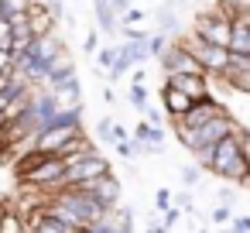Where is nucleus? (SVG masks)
Instances as JSON below:
<instances>
[{
	"instance_id": "36",
	"label": "nucleus",
	"mask_w": 250,
	"mask_h": 233,
	"mask_svg": "<svg viewBox=\"0 0 250 233\" xmlns=\"http://www.w3.org/2000/svg\"><path fill=\"white\" fill-rule=\"evenodd\" d=\"M212 158H216V148H202V151H195V165H202L206 171L212 168Z\"/></svg>"
},
{
	"instance_id": "38",
	"label": "nucleus",
	"mask_w": 250,
	"mask_h": 233,
	"mask_svg": "<svg viewBox=\"0 0 250 233\" xmlns=\"http://www.w3.org/2000/svg\"><path fill=\"white\" fill-rule=\"evenodd\" d=\"M130 86H147V69L144 65H134L130 69Z\"/></svg>"
},
{
	"instance_id": "14",
	"label": "nucleus",
	"mask_w": 250,
	"mask_h": 233,
	"mask_svg": "<svg viewBox=\"0 0 250 233\" xmlns=\"http://www.w3.org/2000/svg\"><path fill=\"white\" fill-rule=\"evenodd\" d=\"M76 76H79V69H76V55H72L69 48H62V52L55 55V62L48 65V86L69 83V79H76Z\"/></svg>"
},
{
	"instance_id": "24",
	"label": "nucleus",
	"mask_w": 250,
	"mask_h": 233,
	"mask_svg": "<svg viewBox=\"0 0 250 233\" xmlns=\"http://www.w3.org/2000/svg\"><path fill=\"white\" fill-rule=\"evenodd\" d=\"M168 35H158V31H151V38H147V52H151V59H161V52L168 48Z\"/></svg>"
},
{
	"instance_id": "30",
	"label": "nucleus",
	"mask_w": 250,
	"mask_h": 233,
	"mask_svg": "<svg viewBox=\"0 0 250 233\" xmlns=\"http://www.w3.org/2000/svg\"><path fill=\"white\" fill-rule=\"evenodd\" d=\"M175 206H178L182 212H195V199H192V189H182V192L175 195Z\"/></svg>"
},
{
	"instance_id": "25",
	"label": "nucleus",
	"mask_w": 250,
	"mask_h": 233,
	"mask_svg": "<svg viewBox=\"0 0 250 233\" xmlns=\"http://www.w3.org/2000/svg\"><path fill=\"white\" fill-rule=\"evenodd\" d=\"M144 21V11L141 7H127L124 14H120V28H137Z\"/></svg>"
},
{
	"instance_id": "34",
	"label": "nucleus",
	"mask_w": 250,
	"mask_h": 233,
	"mask_svg": "<svg viewBox=\"0 0 250 233\" xmlns=\"http://www.w3.org/2000/svg\"><path fill=\"white\" fill-rule=\"evenodd\" d=\"M83 52H86V55H96V52H100V31H86V38H83Z\"/></svg>"
},
{
	"instance_id": "39",
	"label": "nucleus",
	"mask_w": 250,
	"mask_h": 233,
	"mask_svg": "<svg viewBox=\"0 0 250 233\" xmlns=\"http://www.w3.org/2000/svg\"><path fill=\"white\" fill-rule=\"evenodd\" d=\"M93 233H124V230L113 223V216H106L103 223H96V226H93Z\"/></svg>"
},
{
	"instance_id": "12",
	"label": "nucleus",
	"mask_w": 250,
	"mask_h": 233,
	"mask_svg": "<svg viewBox=\"0 0 250 233\" xmlns=\"http://www.w3.org/2000/svg\"><path fill=\"white\" fill-rule=\"evenodd\" d=\"M229 52H233V55H250V7H243V11L233 14Z\"/></svg>"
},
{
	"instance_id": "7",
	"label": "nucleus",
	"mask_w": 250,
	"mask_h": 233,
	"mask_svg": "<svg viewBox=\"0 0 250 233\" xmlns=\"http://www.w3.org/2000/svg\"><path fill=\"white\" fill-rule=\"evenodd\" d=\"M79 134H83V124H52V127H45V130L38 134L35 151L62 154V151H65V144H69L72 137H79Z\"/></svg>"
},
{
	"instance_id": "19",
	"label": "nucleus",
	"mask_w": 250,
	"mask_h": 233,
	"mask_svg": "<svg viewBox=\"0 0 250 233\" xmlns=\"http://www.w3.org/2000/svg\"><path fill=\"white\" fill-rule=\"evenodd\" d=\"M120 52H124V59H127L130 65H144V62L151 59L147 38H144V42H120Z\"/></svg>"
},
{
	"instance_id": "51",
	"label": "nucleus",
	"mask_w": 250,
	"mask_h": 233,
	"mask_svg": "<svg viewBox=\"0 0 250 233\" xmlns=\"http://www.w3.org/2000/svg\"><path fill=\"white\" fill-rule=\"evenodd\" d=\"M199 233H206V230H199Z\"/></svg>"
},
{
	"instance_id": "48",
	"label": "nucleus",
	"mask_w": 250,
	"mask_h": 233,
	"mask_svg": "<svg viewBox=\"0 0 250 233\" xmlns=\"http://www.w3.org/2000/svg\"><path fill=\"white\" fill-rule=\"evenodd\" d=\"M216 233H236L233 226H216Z\"/></svg>"
},
{
	"instance_id": "37",
	"label": "nucleus",
	"mask_w": 250,
	"mask_h": 233,
	"mask_svg": "<svg viewBox=\"0 0 250 233\" xmlns=\"http://www.w3.org/2000/svg\"><path fill=\"white\" fill-rule=\"evenodd\" d=\"M236 199H240V195H236L233 189H223V185L216 189V202H219V206H233Z\"/></svg>"
},
{
	"instance_id": "26",
	"label": "nucleus",
	"mask_w": 250,
	"mask_h": 233,
	"mask_svg": "<svg viewBox=\"0 0 250 233\" xmlns=\"http://www.w3.org/2000/svg\"><path fill=\"white\" fill-rule=\"evenodd\" d=\"M113 124H117L113 117H103V120L96 124V137H100L103 144H113Z\"/></svg>"
},
{
	"instance_id": "20",
	"label": "nucleus",
	"mask_w": 250,
	"mask_h": 233,
	"mask_svg": "<svg viewBox=\"0 0 250 233\" xmlns=\"http://www.w3.org/2000/svg\"><path fill=\"white\" fill-rule=\"evenodd\" d=\"M0 233H28L24 216L14 206H4V216H0Z\"/></svg>"
},
{
	"instance_id": "45",
	"label": "nucleus",
	"mask_w": 250,
	"mask_h": 233,
	"mask_svg": "<svg viewBox=\"0 0 250 233\" xmlns=\"http://www.w3.org/2000/svg\"><path fill=\"white\" fill-rule=\"evenodd\" d=\"M147 233H168V226H165L161 219H151V223H147Z\"/></svg>"
},
{
	"instance_id": "13",
	"label": "nucleus",
	"mask_w": 250,
	"mask_h": 233,
	"mask_svg": "<svg viewBox=\"0 0 250 233\" xmlns=\"http://www.w3.org/2000/svg\"><path fill=\"white\" fill-rule=\"evenodd\" d=\"M28 24H31V35H35V38L59 31V18L48 11V4H45V0H38V4L28 11Z\"/></svg>"
},
{
	"instance_id": "2",
	"label": "nucleus",
	"mask_w": 250,
	"mask_h": 233,
	"mask_svg": "<svg viewBox=\"0 0 250 233\" xmlns=\"http://www.w3.org/2000/svg\"><path fill=\"white\" fill-rule=\"evenodd\" d=\"M236 127H243V124H240L229 110H226V113H219V117H212L209 124H202V127H195V130H192V127H185L182 120H175V124H171L175 137H178V141H182V148H188L192 154H195V151H202V148H216V144H219L223 137H229Z\"/></svg>"
},
{
	"instance_id": "4",
	"label": "nucleus",
	"mask_w": 250,
	"mask_h": 233,
	"mask_svg": "<svg viewBox=\"0 0 250 233\" xmlns=\"http://www.w3.org/2000/svg\"><path fill=\"white\" fill-rule=\"evenodd\" d=\"M178 38H182V45L199 59V65H202L206 76H223V69H226V62H229V48L209 45V42H202V38L192 35V31H185V35H178Z\"/></svg>"
},
{
	"instance_id": "31",
	"label": "nucleus",
	"mask_w": 250,
	"mask_h": 233,
	"mask_svg": "<svg viewBox=\"0 0 250 233\" xmlns=\"http://www.w3.org/2000/svg\"><path fill=\"white\" fill-rule=\"evenodd\" d=\"M38 0H4V14H18V11H31Z\"/></svg>"
},
{
	"instance_id": "5",
	"label": "nucleus",
	"mask_w": 250,
	"mask_h": 233,
	"mask_svg": "<svg viewBox=\"0 0 250 233\" xmlns=\"http://www.w3.org/2000/svg\"><path fill=\"white\" fill-rule=\"evenodd\" d=\"M106 171H110V161H106L100 151H93V154L76 158V161L65 165L62 189H79V185H86V182H93V178H100V175H106Z\"/></svg>"
},
{
	"instance_id": "16",
	"label": "nucleus",
	"mask_w": 250,
	"mask_h": 233,
	"mask_svg": "<svg viewBox=\"0 0 250 233\" xmlns=\"http://www.w3.org/2000/svg\"><path fill=\"white\" fill-rule=\"evenodd\" d=\"M52 89V96H55V103L62 106V110H72V106H83V86H79V76L76 79H69V83H59V86H48Z\"/></svg>"
},
{
	"instance_id": "15",
	"label": "nucleus",
	"mask_w": 250,
	"mask_h": 233,
	"mask_svg": "<svg viewBox=\"0 0 250 233\" xmlns=\"http://www.w3.org/2000/svg\"><path fill=\"white\" fill-rule=\"evenodd\" d=\"M62 48H69V45H65V38H62L59 31H52V35H42V38H35L28 52H31V55H38L45 65H52V62H55V55H59Z\"/></svg>"
},
{
	"instance_id": "1",
	"label": "nucleus",
	"mask_w": 250,
	"mask_h": 233,
	"mask_svg": "<svg viewBox=\"0 0 250 233\" xmlns=\"http://www.w3.org/2000/svg\"><path fill=\"white\" fill-rule=\"evenodd\" d=\"M243 127H236L229 137H223L216 144V158H212V175L223 178V182H233V185H250V168H247V158H243Z\"/></svg>"
},
{
	"instance_id": "33",
	"label": "nucleus",
	"mask_w": 250,
	"mask_h": 233,
	"mask_svg": "<svg viewBox=\"0 0 250 233\" xmlns=\"http://www.w3.org/2000/svg\"><path fill=\"white\" fill-rule=\"evenodd\" d=\"M151 134H154V127H151V124L141 117V120H137V127H134V141H144V144H151Z\"/></svg>"
},
{
	"instance_id": "35",
	"label": "nucleus",
	"mask_w": 250,
	"mask_h": 233,
	"mask_svg": "<svg viewBox=\"0 0 250 233\" xmlns=\"http://www.w3.org/2000/svg\"><path fill=\"white\" fill-rule=\"evenodd\" d=\"M14 72V52L11 48H0V76Z\"/></svg>"
},
{
	"instance_id": "17",
	"label": "nucleus",
	"mask_w": 250,
	"mask_h": 233,
	"mask_svg": "<svg viewBox=\"0 0 250 233\" xmlns=\"http://www.w3.org/2000/svg\"><path fill=\"white\" fill-rule=\"evenodd\" d=\"M93 14H96V24H100L103 35L113 38V35L120 31V18H117V11H113L110 0H93Z\"/></svg>"
},
{
	"instance_id": "22",
	"label": "nucleus",
	"mask_w": 250,
	"mask_h": 233,
	"mask_svg": "<svg viewBox=\"0 0 250 233\" xmlns=\"http://www.w3.org/2000/svg\"><path fill=\"white\" fill-rule=\"evenodd\" d=\"M202 178H206V168H202V165H195V161H192V165H182V185H185V189H195Z\"/></svg>"
},
{
	"instance_id": "40",
	"label": "nucleus",
	"mask_w": 250,
	"mask_h": 233,
	"mask_svg": "<svg viewBox=\"0 0 250 233\" xmlns=\"http://www.w3.org/2000/svg\"><path fill=\"white\" fill-rule=\"evenodd\" d=\"M178 216H182V209H178V206H171V209H165V212H161V223L171 230V226L178 223Z\"/></svg>"
},
{
	"instance_id": "9",
	"label": "nucleus",
	"mask_w": 250,
	"mask_h": 233,
	"mask_svg": "<svg viewBox=\"0 0 250 233\" xmlns=\"http://www.w3.org/2000/svg\"><path fill=\"white\" fill-rule=\"evenodd\" d=\"M165 83L175 86V89H182V93L192 96V100H206V96H212V89H209V76H206V72H178V76H165Z\"/></svg>"
},
{
	"instance_id": "18",
	"label": "nucleus",
	"mask_w": 250,
	"mask_h": 233,
	"mask_svg": "<svg viewBox=\"0 0 250 233\" xmlns=\"http://www.w3.org/2000/svg\"><path fill=\"white\" fill-rule=\"evenodd\" d=\"M154 31L158 35H168V38H175V35H182V21H178V14H175V7H158L154 11Z\"/></svg>"
},
{
	"instance_id": "47",
	"label": "nucleus",
	"mask_w": 250,
	"mask_h": 233,
	"mask_svg": "<svg viewBox=\"0 0 250 233\" xmlns=\"http://www.w3.org/2000/svg\"><path fill=\"white\" fill-rule=\"evenodd\" d=\"M69 233H93V226H72Z\"/></svg>"
},
{
	"instance_id": "8",
	"label": "nucleus",
	"mask_w": 250,
	"mask_h": 233,
	"mask_svg": "<svg viewBox=\"0 0 250 233\" xmlns=\"http://www.w3.org/2000/svg\"><path fill=\"white\" fill-rule=\"evenodd\" d=\"M83 192H89L100 206H106L110 212L120 206V195H124V185H120V178L113 175V171H106V175H100V178H93V182H86V185H79Z\"/></svg>"
},
{
	"instance_id": "10",
	"label": "nucleus",
	"mask_w": 250,
	"mask_h": 233,
	"mask_svg": "<svg viewBox=\"0 0 250 233\" xmlns=\"http://www.w3.org/2000/svg\"><path fill=\"white\" fill-rule=\"evenodd\" d=\"M158 96H161V110H165V117H168L171 124H175V120H182V117L192 110V103H195L192 96H185L182 89H175V86H168V83L158 89Z\"/></svg>"
},
{
	"instance_id": "23",
	"label": "nucleus",
	"mask_w": 250,
	"mask_h": 233,
	"mask_svg": "<svg viewBox=\"0 0 250 233\" xmlns=\"http://www.w3.org/2000/svg\"><path fill=\"white\" fill-rule=\"evenodd\" d=\"M147 96H151V93H147V86H127V100L134 103V110H137V113H144V110H147Z\"/></svg>"
},
{
	"instance_id": "52",
	"label": "nucleus",
	"mask_w": 250,
	"mask_h": 233,
	"mask_svg": "<svg viewBox=\"0 0 250 233\" xmlns=\"http://www.w3.org/2000/svg\"><path fill=\"white\" fill-rule=\"evenodd\" d=\"M28 233H31V230H28Z\"/></svg>"
},
{
	"instance_id": "29",
	"label": "nucleus",
	"mask_w": 250,
	"mask_h": 233,
	"mask_svg": "<svg viewBox=\"0 0 250 233\" xmlns=\"http://www.w3.org/2000/svg\"><path fill=\"white\" fill-rule=\"evenodd\" d=\"M14 45V28H11V21L0 14V48H11Z\"/></svg>"
},
{
	"instance_id": "3",
	"label": "nucleus",
	"mask_w": 250,
	"mask_h": 233,
	"mask_svg": "<svg viewBox=\"0 0 250 233\" xmlns=\"http://www.w3.org/2000/svg\"><path fill=\"white\" fill-rule=\"evenodd\" d=\"M192 35H199L202 42L209 45H219V48H229V35H233V14H226L223 7H202L195 18H192Z\"/></svg>"
},
{
	"instance_id": "42",
	"label": "nucleus",
	"mask_w": 250,
	"mask_h": 233,
	"mask_svg": "<svg viewBox=\"0 0 250 233\" xmlns=\"http://www.w3.org/2000/svg\"><path fill=\"white\" fill-rule=\"evenodd\" d=\"M45 4H48V11H52V14H55L59 21L65 18V4H62V0H45Z\"/></svg>"
},
{
	"instance_id": "28",
	"label": "nucleus",
	"mask_w": 250,
	"mask_h": 233,
	"mask_svg": "<svg viewBox=\"0 0 250 233\" xmlns=\"http://www.w3.org/2000/svg\"><path fill=\"white\" fill-rule=\"evenodd\" d=\"M212 223H216V226H229V223H233V206H219V202H216Z\"/></svg>"
},
{
	"instance_id": "32",
	"label": "nucleus",
	"mask_w": 250,
	"mask_h": 233,
	"mask_svg": "<svg viewBox=\"0 0 250 233\" xmlns=\"http://www.w3.org/2000/svg\"><path fill=\"white\" fill-rule=\"evenodd\" d=\"M141 117H144L151 127H165V110H158V106H151V103H147V110H144Z\"/></svg>"
},
{
	"instance_id": "46",
	"label": "nucleus",
	"mask_w": 250,
	"mask_h": 233,
	"mask_svg": "<svg viewBox=\"0 0 250 233\" xmlns=\"http://www.w3.org/2000/svg\"><path fill=\"white\" fill-rule=\"evenodd\" d=\"M240 144H243V158H247V168H250V130L243 134V141H240Z\"/></svg>"
},
{
	"instance_id": "27",
	"label": "nucleus",
	"mask_w": 250,
	"mask_h": 233,
	"mask_svg": "<svg viewBox=\"0 0 250 233\" xmlns=\"http://www.w3.org/2000/svg\"><path fill=\"white\" fill-rule=\"evenodd\" d=\"M171 206H175V192H171V189H158V192H154V209L165 212V209H171Z\"/></svg>"
},
{
	"instance_id": "50",
	"label": "nucleus",
	"mask_w": 250,
	"mask_h": 233,
	"mask_svg": "<svg viewBox=\"0 0 250 233\" xmlns=\"http://www.w3.org/2000/svg\"><path fill=\"white\" fill-rule=\"evenodd\" d=\"M0 216H4V202H0Z\"/></svg>"
},
{
	"instance_id": "41",
	"label": "nucleus",
	"mask_w": 250,
	"mask_h": 233,
	"mask_svg": "<svg viewBox=\"0 0 250 233\" xmlns=\"http://www.w3.org/2000/svg\"><path fill=\"white\" fill-rule=\"evenodd\" d=\"M236 233H250V216H233V223H229Z\"/></svg>"
},
{
	"instance_id": "49",
	"label": "nucleus",
	"mask_w": 250,
	"mask_h": 233,
	"mask_svg": "<svg viewBox=\"0 0 250 233\" xmlns=\"http://www.w3.org/2000/svg\"><path fill=\"white\" fill-rule=\"evenodd\" d=\"M0 14H4V0H0Z\"/></svg>"
},
{
	"instance_id": "44",
	"label": "nucleus",
	"mask_w": 250,
	"mask_h": 233,
	"mask_svg": "<svg viewBox=\"0 0 250 233\" xmlns=\"http://www.w3.org/2000/svg\"><path fill=\"white\" fill-rule=\"evenodd\" d=\"M110 4H113V11H117V18H120L127 7H134V0H110Z\"/></svg>"
},
{
	"instance_id": "6",
	"label": "nucleus",
	"mask_w": 250,
	"mask_h": 233,
	"mask_svg": "<svg viewBox=\"0 0 250 233\" xmlns=\"http://www.w3.org/2000/svg\"><path fill=\"white\" fill-rule=\"evenodd\" d=\"M158 69L165 72V76H178V72H202V65H199V59L182 45V38L175 35L171 42H168V48L161 52V59H158Z\"/></svg>"
},
{
	"instance_id": "21",
	"label": "nucleus",
	"mask_w": 250,
	"mask_h": 233,
	"mask_svg": "<svg viewBox=\"0 0 250 233\" xmlns=\"http://www.w3.org/2000/svg\"><path fill=\"white\" fill-rule=\"evenodd\" d=\"M93 59H96V69L110 72V69H113V62L120 59V45H103V48H100V52H96Z\"/></svg>"
},
{
	"instance_id": "43",
	"label": "nucleus",
	"mask_w": 250,
	"mask_h": 233,
	"mask_svg": "<svg viewBox=\"0 0 250 233\" xmlns=\"http://www.w3.org/2000/svg\"><path fill=\"white\" fill-rule=\"evenodd\" d=\"M100 96H103V103H106V106H117V93H113L110 86H103V89H100Z\"/></svg>"
},
{
	"instance_id": "11",
	"label": "nucleus",
	"mask_w": 250,
	"mask_h": 233,
	"mask_svg": "<svg viewBox=\"0 0 250 233\" xmlns=\"http://www.w3.org/2000/svg\"><path fill=\"white\" fill-rule=\"evenodd\" d=\"M219 113H226V106H223L216 96H206V100H195V103H192V110L182 117V124L195 130V127L209 124V120H212V117H219Z\"/></svg>"
}]
</instances>
